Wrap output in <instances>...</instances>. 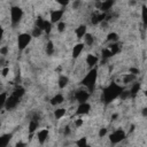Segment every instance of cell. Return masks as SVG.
<instances>
[{
    "label": "cell",
    "instance_id": "cell-9",
    "mask_svg": "<svg viewBox=\"0 0 147 147\" xmlns=\"http://www.w3.org/2000/svg\"><path fill=\"white\" fill-rule=\"evenodd\" d=\"M65 101V95L63 93H55L51 99H49V105L52 107H59Z\"/></svg>",
    "mask_w": 147,
    "mask_h": 147
},
{
    "label": "cell",
    "instance_id": "cell-1",
    "mask_svg": "<svg viewBox=\"0 0 147 147\" xmlns=\"http://www.w3.org/2000/svg\"><path fill=\"white\" fill-rule=\"evenodd\" d=\"M98 79H99V70L96 67L92 68V69H88L87 74H85V76L82 78V86L86 87L91 93L94 92V88H95V85L98 83Z\"/></svg>",
    "mask_w": 147,
    "mask_h": 147
},
{
    "label": "cell",
    "instance_id": "cell-28",
    "mask_svg": "<svg viewBox=\"0 0 147 147\" xmlns=\"http://www.w3.org/2000/svg\"><path fill=\"white\" fill-rule=\"evenodd\" d=\"M0 53H1V56H3V57L9 55V46H2L0 49Z\"/></svg>",
    "mask_w": 147,
    "mask_h": 147
},
{
    "label": "cell",
    "instance_id": "cell-2",
    "mask_svg": "<svg viewBox=\"0 0 147 147\" xmlns=\"http://www.w3.org/2000/svg\"><path fill=\"white\" fill-rule=\"evenodd\" d=\"M23 15H24V11L21 7L18 6H11L10 9H9V21L11 23V25H17L21 23L22 18H23Z\"/></svg>",
    "mask_w": 147,
    "mask_h": 147
},
{
    "label": "cell",
    "instance_id": "cell-3",
    "mask_svg": "<svg viewBox=\"0 0 147 147\" xmlns=\"http://www.w3.org/2000/svg\"><path fill=\"white\" fill-rule=\"evenodd\" d=\"M32 36L31 33H28V32H22L17 36V47H18V51L23 52L28 48V46L31 44L32 41Z\"/></svg>",
    "mask_w": 147,
    "mask_h": 147
},
{
    "label": "cell",
    "instance_id": "cell-19",
    "mask_svg": "<svg viewBox=\"0 0 147 147\" xmlns=\"http://www.w3.org/2000/svg\"><path fill=\"white\" fill-rule=\"evenodd\" d=\"M30 33H31V36H32L33 38H40V37L42 36V33H44V30L34 25V26L32 28V30H31Z\"/></svg>",
    "mask_w": 147,
    "mask_h": 147
},
{
    "label": "cell",
    "instance_id": "cell-10",
    "mask_svg": "<svg viewBox=\"0 0 147 147\" xmlns=\"http://www.w3.org/2000/svg\"><path fill=\"white\" fill-rule=\"evenodd\" d=\"M99 62V56L94 53H87L86 57H85V64L88 67V69H92L94 67H96Z\"/></svg>",
    "mask_w": 147,
    "mask_h": 147
},
{
    "label": "cell",
    "instance_id": "cell-13",
    "mask_svg": "<svg viewBox=\"0 0 147 147\" xmlns=\"http://www.w3.org/2000/svg\"><path fill=\"white\" fill-rule=\"evenodd\" d=\"M82 41L85 44L86 47H92V46L94 45V42H95V36L92 34V33H90V32H87V33L85 34V37L83 38Z\"/></svg>",
    "mask_w": 147,
    "mask_h": 147
},
{
    "label": "cell",
    "instance_id": "cell-24",
    "mask_svg": "<svg viewBox=\"0 0 147 147\" xmlns=\"http://www.w3.org/2000/svg\"><path fill=\"white\" fill-rule=\"evenodd\" d=\"M77 146H86L87 145V138L86 137H82V138H78L77 141L75 142Z\"/></svg>",
    "mask_w": 147,
    "mask_h": 147
},
{
    "label": "cell",
    "instance_id": "cell-11",
    "mask_svg": "<svg viewBox=\"0 0 147 147\" xmlns=\"http://www.w3.org/2000/svg\"><path fill=\"white\" fill-rule=\"evenodd\" d=\"M87 33V26H86V24H79L75 30H74V34H75V37L80 41V40H83V38L85 37V34Z\"/></svg>",
    "mask_w": 147,
    "mask_h": 147
},
{
    "label": "cell",
    "instance_id": "cell-25",
    "mask_svg": "<svg viewBox=\"0 0 147 147\" xmlns=\"http://www.w3.org/2000/svg\"><path fill=\"white\" fill-rule=\"evenodd\" d=\"M107 134H108V129H107V127H101V129L98 131V137H99V138H105Z\"/></svg>",
    "mask_w": 147,
    "mask_h": 147
},
{
    "label": "cell",
    "instance_id": "cell-5",
    "mask_svg": "<svg viewBox=\"0 0 147 147\" xmlns=\"http://www.w3.org/2000/svg\"><path fill=\"white\" fill-rule=\"evenodd\" d=\"M63 16H64V8L61 7V8H57V9H51L48 17H49V21L53 24H56L57 22L63 20Z\"/></svg>",
    "mask_w": 147,
    "mask_h": 147
},
{
    "label": "cell",
    "instance_id": "cell-30",
    "mask_svg": "<svg viewBox=\"0 0 147 147\" xmlns=\"http://www.w3.org/2000/svg\"><path fill=\"white\" fill-rule=\"evenodd\" d=\"M144 95H145V96H146V98H147V88H146V90H145V91H144Z\"/></svg>",
    "mask_w": 147,
    "mask_h": 147
},
{
    "label": "cell",
    "instance_id": "cell-21",
    "mask_svg": "<svg viewBox=\"0 0 147 147\" xmlns=\"http://www.w3.org/2000/svg\"><path fill=\"white\" fill-rule=\"evenodd\" d=\"M141 21H142L144 26L147 29V6L146 5L141 7Z\"/></svg>",
    "mask_w": 147,
    "mask_h": 147
},
{
    "label": "cell",
    "instance_id": "cell-29",
    "mask_svg": "<svg viewBox=\"0 0 147 147\" xmlns=\"http://www.w3.org/2000/svg\"><path fill=\"white\" fill-rule=\"evenodd\" d=\"M141 116L142 117H147V105L141 108Z\"/></svg>",
    "mask_w": 147,
    "mask_h": 147
},
{
    "label": "cell",
    "instance_id": "cell-27",
    "mask_svg": "<svg viewBox=\"0 0 147 147\" xmlns=\"http://www.w3.org/2000/svg\"><path fill=\"white\" fill-rule=\"evenodd\" d=\"M71 1H72V0H55V2H56L60 7H63V8L67 7Z\"/></svg>",
    "mask_w": 147,
    "mask_h": 147
},
{
    "label": "cell",
    "instance_id": "cell-6",
    "mask_svg": "<svg viewBox=\"0 0 147 147\" xmlns=\"http://www.w3.org/2000/svg\"><path fill=\"white\" fill-rule=\"evenodd\" d=\"M91 107H92V106H91V103H90L88 101L83 102V103H78V105H77V108H76V113H75V115L86 116V115L90 114V111H91V109H92Z\"/></svg>",
    "mask_w": 147,
    "mask_h": 147
},
{
    "label": "cell",
    "instance_id": "cell-17",
    "mask_svg": "<svg viewBox=\"0 0 147 147\" xmlns=\"http://www.w3.org/2000/svg\"><path fill=\"white\" fill-rule=\"evenodd\" d=\"M45 52H46V54L48 56H51V55L54 54V52H55V45H54V42L52 40H48L45 44Z\"/></svg>",
    "mask_w": 147,
    "mask_h": 147
},
{
    "label": "cell",
    "instance_id": "cell-23",
    "mask_svg": "<svg viewBox=\"0 0 147 147\" xmlns=\"http://www.w3.org/2000/svg\"><path fill=\"white\" fill-rule=\"evenodd\" d=\"M10 72V69H9V65H5V67H1V77L2 78H6Z\"/></svg>",
    "mask_w": 147,
    "mask_h": 147
},
{
    "label": "cell",
    "instance_id": "cell-8",
    "mask_svg": "<svg viewBox=\"0 0 147 147\" xmlns=\"http://www.w3.org/2000/svg\"><path fill=\"white\" fill-rule=\"evenodd\" d=\"M85 44L83 42V41H78L77 44H75L74 45V47H72V51H71V55H72V59L74 60H77L80 55H82V53H83V51L85 49Z\"/></svg>",
    "mask_w": 147,
    "mask_h": 147
},
{
    "label": "cell",
    "instance_id": "cell-15",
    "mask_svg": "<svg viewBox=\"0 0 147 147\" xmlns=\"http://www.w3.org/2000/svg\"><path fill=\"white\" fill-rule=\"evenodd\" d=\"M11 94H13V95H15V96H17L18 99H21V98L25 94V88H24L22 85H16V86L13 88Z\"/></svg>",
    "mask_w": 147,
    "mask_h": 147
},
{
    "label": "cell",
    "instance_id": "cell-22",
    "mask_svg": "<svg viewBox=\"0 0 147 147\" xmlns=\"http://www.w3.org/2000/svg\"><path fill=\"white\" fill-rule=\"evenodd\" d=\"M8 96H9V93H7L6 91H2L1 92V94H0V107H1V109L5 108V105L7 102Z\"/></svg>",
    "mask_w": 147,
    "mask_h": 147
},
{
    "label": "cell",
    "instance_id": "cell-16",
    "mask_svg": "<svg viewBox=\"0 0 147 147\" xmlns=\"http://www.w3.org/2000/svg\"><path fill=\"white\" fill-rule=\"evenodd\" d=\"M106 40H107V42H117V41L119 40V36H118L117 32H115V31H110V32L107 33V36H106Z\"/></svg>",
    "mask_w": 147,
    "mask_h": 147
},
{
    "label": "cell",
    "instance_id": "cell-4",
    "mask_svg": "<svg viewBox=\"0 0 147 147\" xmlns=\"http://www.w3.org/2000/svg\"><path fill=\"white\" fill-rule=\"evenodd\" d=\"M108 138L111 144H119L122 140L126 138V133L123 129H115L111 133L108 134Z\"/></svg>",
    "mask_w": 147,
    "mask_h": 147
},
{
    "label": "cell",
    "instance_id": "cell-7",
    "mask_svg": "<svg viewBox=\"0 0 147 147\" xmlns=\"http://www.w3.org/2000/svg\"><path fill=\"white\" fill-rule=\"evenodd\" d=\"M48 138H49V130L48 129L41 127V129L37 130V132H36V139L38 140V142L40 145H44Z\"/></svg>",
    "mask_w": 147,
    "mask_h": 147
},
{
    "label": "cell",
    "instance_id": "cell-12",
    "mask_svg": "<svg viewBox=\"0 0 147 147\" xmlns=\"http://www.w3.org/2000/svg\"><path fill=\"white\" fill-rule=\"evenodd\" d=\"M68 114V108L65 107H55L54 111H53V115H54V118L57 119V121H61L62 118H64V116Z\"/></svg>",
    "mask_w": 147,
    "mask_h": 147
},
{
    "label": "cell",
    "instance_id": "cell-31",
    "mask_svg": "<svg viewBox=\"0 0 147 147\" xmlns=\"http://www.w3.org/2000/svg\"><path fill=\"white\" fill-rule=\"evenodd\" d=\"M141 1H142V2H145V3L147 2V0H141Z\"/></svg>",
    "mask_w": 147,
    "mask_h": 147
},
{
    "label": "cell",
    "instance_id": "cell-26",
    "mask_svg": "<svg viewBox=\"0 0 147 147\" xmlns=\"http://www.w3.org/2000/svg\"><path fill=\"white\" fill-rule=\"evenodd\" d=\"M127 72H131V74H133L136 76H139L140 75V69L138 67H130L127 69Z\"/></svg>",
    "mask_w": 147,
    "mask_h": 147
},
{
    "label": "cell",
    "instance_id": "cell-20",
    "mask_svg": "<svg viewBox=\"0 0 147 147\" xmlns=\"http://www.w3.org/2000/svg\"><path fill=\"white\" fill-rule=\"evenodd\" d=\"M10 138H11V134H9V133L1 136V138H0V146H1V147H6V146H8V145H9V140H10Z\"/></svg>",
    "mask_w": 147,
    "mask_h": 147
},
{
    "label": "cell",
    "instance_id": "cell-14",
    "mask_svg": "<svg viewBox=\"0 0 147 147\" xmlns=\"http://www.w3.org/2000/svg\"><path fill=\"white\" fill-rule=\"evenodd\" d=\"M69 85V77L67 75H60L57 79V86L60 90H64Z\"/></svg>",
    "mask_w": 147,
    "mask_h": 147
},
{
    "label": "cell",
    "instance_id": "cell-18",
    "mask_svg": "<svg viewBox=\"0 0 147 147\" xmlns=\"http://www.w3.org/2000/svg\"><path fill=\"white\" fill-rule=\"evenodd\" d=\"M67 26H68L67 22L62 20V21H60V22L56 23V31L59 33H64V31L67 30Z\"/></svg>",
    "mask_w": 147,
    "mask_h": 147
}]
</instances>
